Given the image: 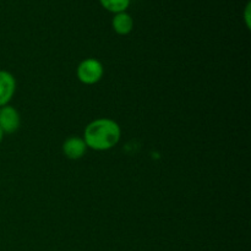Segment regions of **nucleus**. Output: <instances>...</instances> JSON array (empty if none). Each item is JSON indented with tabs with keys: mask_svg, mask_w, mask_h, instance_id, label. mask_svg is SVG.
<instances>
[{
	"mask_svg": "<svg viewBox=\"0 0 251 251\" xmlns=\"http://www.w3.org/2000/svg\"><path fill=\"white\" fill-rule=\"evenodd\" d=\"M16 90V81L10 73L0 70V108L7 105Z\"/></svg>",
	"mask_w": 251,
	"mask_h": 251,
	"instance_id": "20e7f679",
	"label": "nucleus"
},
{
	"mask_svg": "<svg viewBox=\"0 0 251 251\" xmlns=\"http://www.w3.org/2000/svg\"><path fill=\"white\" fill-rule=\"evenodd\" d=\"M86 146L83 139L78 136H70L65 140L63 144V152L68 158L70 159H78L85 154Z\"/></svg>",
	"mask_w": 251,
	"mask_h": 251,
	"instance_id": "39448f33",
	"label": "nucleus"
},
{
	"mask_svg": "<svg viewBox=\"0 0 251 251\" xmlns=\"http://www.w3.org/2000/svg\"><path fill=\"white\" fill-rule=\"evenodd\" d=\"M103 73H104V70H103V65L100 64V61L93 58H88L81 61L77 68L78 80L86 85L97 83L102 78Z\"/></svg>",
	"mask_w": 251,
	"mask_h": 251,
	"instance_id": "f03ea898",
	"label": "nucleus"
},
{
	"mask_svg": "<svg viewBox=\"0 0 251 251\" xmlns=\"http://www.w3.org/2000/svg\"><path fill=\"white\" fill-rule=\"evenodd\" d=\"M83 136L87 147L96 151H107L119 142L120 127L114 120L102 118L90 123L86 126Z\"/></svg>",
	"mask_w": 251,
	"mask_h": 251,
	"instance_id": "f257e3e1",
	"label": "nucleus"
},
{
	"mask_svg": "<svg viewBox=\"0 0 251 251\" xmlns=\"http://www.w3.org/2000/svg\"><path fill=\"white\" fill-rule=\"evenodd\" d=\"M112 26L118 34L125 36V34H129L134 28V20L127 12H119L113 17Z\"/></svg>",
	"mask_w": 251,
	"mask_h": 251,
	"instance_id": "423d86ee",
	"label": "nucleus"
},
{
	"mask_svg": "<svg viewBox=\"0 0 251 251\" xmlns=\"http://www.w3.org/2000/svg\"><path fill=\"white\" fill-rule=\"evenodd\" d=\"M20 126V114L14 107L4 105L0 108V129L4 134H12Z\"/></svg>",
	"mask_w": 251,
	"mask_h": 251,
	"instance_id": "7ed1b4c3",
	"label": "nucleus"
},
{
	"mask_svg": "<svg viewBox=\"0 0 251 251\" xmlns=\"http://www.w3.org/2000/svg\"><path fill=\"white\" fill-rule=\"evenodd\" d=\"M100 2L107 11L113 14L124 12L130 5V0H100Z\"/></svg>",
	"mask_w": 251,
	"mask_h": 251,
	"instance_id": "0eeeda50",
	"label": "nucleus"
},
{
	"mask_svg": "<svg viewBox=\"0 0 251 251\" xmlns=\"http://www.w3.org/2000/svg\"><path fill=\"white\" fill-rule=\"evenodd\" d=\"M2 137H4V131H2V130L0 129V142L2 141Z\"/></svg>",
	"mask_w": 251,
	"mask_h": 251,
	"instance_id": "1a4fd4ad",
	"label": "nucleus"
},
{
	"mask_svg": "<svg viewBox=\"0 0 251 251\" xmlns=\"http://www.w3.org/2000/svg\"><path fill=\"white\" fill-rule=\"evenodd\" d=\"M250 14H251V2L249 1L245 6V11H244V19H245V24H247L248 28L250 27Z\"/></svg>",
	"mask_w": 251,
	"mask_h": 251,
	"instance_id": "6e6552de",
	"label": "nucleus"
}]
</instances>
